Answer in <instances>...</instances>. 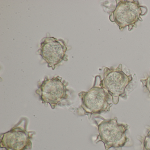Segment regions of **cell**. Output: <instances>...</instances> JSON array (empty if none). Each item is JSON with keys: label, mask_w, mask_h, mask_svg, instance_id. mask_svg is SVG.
Returning a JSON list of instances; mask_svg holds the SVG:
<instances>
[{"label": "cell", "mask_w": 150, "mask_h": 150, "mask_svg": "<svg viewBox=\"0 0 150 150\" xmlns=\"http://www.w3.org/2000/svg\"><path fill=\"white\" fill-rule=\"evenodd\" d=\"M116 2V6L110 13L109 20L115 23L122 31L126 27L129 31L137 28V23L142 21L141 16L147 12V8L140 6L138 1L122 0Z\"/></svg>", "instance_id": "obj_4"}, {"label": "cell", "mask_w": 150, "mask_h": 150, "mask_svg": "<svg viewBox=\"0 0 150 150\" xmlns=\"http://www.w3.org/2000/svg\"><path fill=\"white\" fill-rule=\"evenodd\" d=\"M68 83L58 76L52 79L45 77L43 81L38 84L36 91L43 104H50L52 109L58 106L70 104L67 88Z\"/></svg>", "instance_id": "obj_3"}, {"label": "cell", "mask_w": 150, "mask_h": 150, "mask_svg": "<svg viewBox=\"0 0 150 150\" xmlns=\"http://www.w3.org/2000/svg\"><path fill=\"white\" fill-rule=\"evenodd\" d=\"M142 150H150V127L147 129V133L144 137L139 139Z\"/></svg>", "instance_id": "obj_8"}, {"label": "cell", "mask_w": 150, "mask_h": 150, "mask_svg": "<svg viewBox=\"0 0 150 150\" xmlns=\"http://www.w3.org/2000/svg\"><path fill=\"white\" fill-rule=\"evenodd\" d=\"M28 120L23 117L10 130L1 134L0 146L2 150H30L31 140L35 134L27 130Z\"/></svg>", "instance_id": "obj_5"}, {"label": "cell", "mask_w": 150, "mask_h": 150, "mask_svg": "<svg viewBox=\"0 0 150 150\" xmlns=\"http://www.w3.org/2000/svg\"><path fill=\"white\" fill-rule=\"evenodd\" d=\"M102 78L96 76L93 86L86 92L79 94L81 101V105L76 109L79 116L87 115L90 119L92 115H99L110 110L112 103L108 93L103 87Z\"/></svg>", "instance_id": "obj_1"}, {"label": "cell", "mask_w": 150, "mask_h": 150, "mask_svg": "<svg viewBox=\"0 0 150 150\" xmlns=\"http://www.w3.org/2000/svg\"><path fill=\"white\" fill-rule=\"evenodd\" d=\"M122 67V64H119L116 68L103 67L102 86L111 96L112 103L115 105L118 103L120 97L126 99L125 90L132 80V75L124 72Z\"/></svg>", "instance_id": "obj_6"}, {"label": "cell", "mask_w": 150, "mask_h": 150, "mask_svg": "<svg viewBox=\"0 0 150 150\" xmlns=\"http://www.w3.org/2000/svg\"><path fill=\"white\" fill-rule=\"evenodd\" d=\"M140 81L150 94V74L145 79L140 80Z\"/></svg>", "instance_id": "obj_9"}, {"label": "cell", "mask_w": 150, "mask_h": 150, "mask_svg": "<svg viewBox=\"0 0 150 150\" xmlns=\"http://www.w3.org/2000/svg\"><path fill=\"white\" fill-rule=\"evenodd\" d=\"M94 121L99 132L96 143L102 142L106 150L121 148L129 141L126 133L129 126L118 123L117 117L105 119L102 117L96 116L94 117Z\"/></svg>", "instance_id": "obj_2"}, {"label": "cell", "mask_w": 150, "mask_h": 150, "mask_svg": "<svg viewBox=\"0 0 150 150\" xmlns=\"http://www.w3.org/2000/svg\"><path fill=\"white\" fill-rule=\"evenodd\" d=\"M67 48L62 39L46 37L42 40L39 54L48 64V67L54 70L62 61H67L66 54Z\"/></svg>", "instance_id": "obj_7"}]
</instances>
